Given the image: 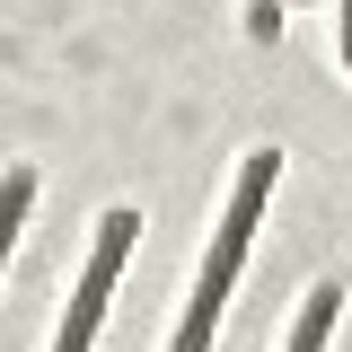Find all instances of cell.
<instances>
[{
    "label": "cell",
    "mask_w": 352,
    "mask_h": 352,
    "mask_svg": "<svg viewBox=\"0 0 352 352\" xmlns=\"http://www.w3.org/2000/svg\"><path fill=\"white\" fill-rule=\"evenodd\" d=\"M335 308H344V291H335V282H317V291H308V308H300V326H291V352H326Z\"/></svg>",
    "instance_id": "7a4b0ae2"
},
{
    "label": "cell",
    "mask_w": 352,
    "mask_h": 352,
    "mask_svg": "<svg viewBox=\"0 0 352 352\" xmlns=\"http://www.w3.org/2000/svg\"><path fill=\"white\" fill-rule=\"evenodd\" d=\"M132 238H141V212H106V220H97V247H88L80 300H71V317H62V344H53V352H88L97 317H106V291H115V273H124V256H132Z\"/></svg>",
    "instance_id": "6da1fadb"
}]
</instances>
